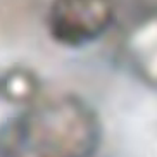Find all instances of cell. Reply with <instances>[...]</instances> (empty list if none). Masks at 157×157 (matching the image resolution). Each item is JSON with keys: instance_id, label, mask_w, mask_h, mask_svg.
<instances>
[{"instance_id": "7a4b0ae2", "label": "cell", "mask_w": 157, "mask_h": 157, "mask_svg": "<svg viewBox=\"0 0 157 157\" xmlns=\"http://www.w3.org/2000/svg\"><path fill=\"white\" fill-rule=\"evenodd\" d=\"M111 16L109 0H54L50 29L59 42L78 45L97 38Z\"/></svg>"}, {"instance_id": "6da1fadb", "label": "cell", "mask_w": 157, "mask_h": 157, "mask_svg": "<svg viewBox=\"0 0 157 157\" xmlns=\"http://www.w3.org/2000/svg\"><path fill=\"white\" fill-rule=\"evenodd\" d=\"M95 142V126L83 107L50 104L29 114L14 133L16 150L29 157H85Z\"/></svg>"}]
</instances>
